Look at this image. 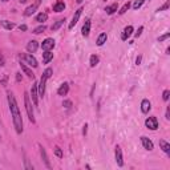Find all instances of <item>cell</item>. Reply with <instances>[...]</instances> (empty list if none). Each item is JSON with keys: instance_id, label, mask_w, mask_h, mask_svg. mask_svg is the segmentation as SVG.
<instances>
[{"instance_id": "6da1fadb", "label": "cell", "mask_w": 170, "mask_h": 170, "mask_svg": "<svg viewBox=\"0 0 170 170\" xmlns=\"http://www.w3.org/2000/svg\"><path fill=\"white\" fill-rule=\"evenodd\" d=\"M7 101H8L9 111H11L15 130H16L17 134H21L23 133V117H21V113H20V109L17 106L16 98H15L12 92H7Z\"/></svg>"}, {"instance_id": "7a4b0ae2", "label": "cell", "mask_w": 170, "mask_h": 170, "mask_svg": "<svg viewBox=\"0 0 170 170\" xmlns=\"http://www.w3.org/2000/svg\"><path fill=\"white\" fill-rule=\"evenodd\" d=\"M52 73H53V69H52V68H47L45 71L43 72L41 78H40V81L37 83L39 97H44V94H45V84H47L48 80L52 77Z\"/></svg>"}, {"instance_id": "3957f363", "label": "cell", "mask_w": 170, "mask_h": 170, "mask_svg": "<svg viewBox=\"0 0 170 170\" xmlns=\"http://www.w3.org/2000/svg\"><path fill=\"white\" fill-rule=\"evenodd\" d=\"M24 105H26V111L28 114V120L31 121L32 124H35V114H33V109H32V102H31V98H29V94L27 92H24Z\"/></svg>"}, {"instance_id": "277c9868", "label": "cell", "mask_w": 170, "mask_h": 170, "mask_svg": "<svg viewBox=\"0 0 170 170\" xmlns=\"http://www.w3.org/2000/svg\"><path fill=\"white\" fill-rule=\"evenodd\" d=\"M19 57H20V60H23L26 64H28L29 67H32V68H37L39 67L37 60L35 59V56H32L31 53H20Z\"/></svg>"}, {"instance_id": "5b68a950", "label": "cell", "mask_w": 170, "mask_h": 170, "mask_svg": "<svg viewBox=\"0 0 170 170\" xmlns=\"http://www.w3.org/2000/svg\"><path fill=\"white\" fill-rule=\"evenodd\" d=\"M145 126L150 130H157L158 129V120L156 116H152V117H148L146 121H145Z\"/></svg>"}, {"instance_id": "8992f818", "label": "cell", "mask_w": 170, "mask_h": 170, "mask_svg": "<svg viewBox=\"0 0 170 170\" xmlns=\"http://www.w3.org/2000/svg\"><path fill=\"white\" fill-rule=\"evenodd\" d=\"M40 4H41V0H35L31 6H29L26 11H24V16H27V17L28 16H32V15L37 11V8H39Z\"/></svg>"}, {"instance_id": "52a82bcc", "label": "cell", "mask_w": 170, "mask_h": 170, "mask_svg": "<svg viewBox=\"0 0 170 170\" xmlns=\"http://www.w3.org/2000/svg\"><path fill=\"white\" fill-rule=\"evenodd\" d=\"M32 98V102L35 106H37L39 105V91H37V83H33L32 84V88H31V96Z\"/></svg>"}, {"instance_id": "ba28073f", "label": "cell", "mask_w": 170, "mask_h": 170, "mask_svg": "<svg viewBox=\"0 0 170 170\" xmlns=\"http://www.w3.org/2000/svg\"><path fill=\"white\" fill-rule=\"evenodd\" d=\"M39 150H40V156H41V159H43V162L45 163V166H47L48 169H52V165H51V162H49V158H48L47 150L44 149L43 145H39Z\"/></svg>"}, {"instance_id": "9c48e42d", "label": "cell", "mask_w": 170, "mask_h": 170, "mask_svg": "<svg viewBox=\"0 0 170 170\" xmlns=\"http://www.w3.org/2000/svg\"><path fill=\"white\" fill-rule=\"evenodd\" d=\"M114 158H116V162L120 168H122L124 166V158H122V150H121V148L117 146L114 148Z\"/></svg>"}, {"instance_id": "30bf717a", "label": "cell", "mask_w": 170, "mask_h": 170, "mask_svg": "<svg viewBox=\"0 0 170 170\" xmlns=\"http://www.w3.org/2000/svg\"><path fill=\"white\" fill-rule=\"evenodd\" d=\"M54 45H56V44H54V40L51 39V37H48V39H45L41 43V49H43L44 52H45V51H51V49L54 48Z\"/></svg>"}, {"instance_id": "8fae6325", "label": "cell", "mask_w": 170, "mask_h": 170, "mask_svg": "<svg viewBox=\"0 0 170 170\" xmlns=\"http://www.w3.org/2000/svg\"><path fill=\"white\" fill-rule=\"evenodd\" d=\"M83 11H84V8H78L76 12H74V15H73V17H72V21L69 23V26H68V28L69 29H72L74 26L77 24V21H78V19H80V16H81V13H83Z\"/></svg>"}, {"instance_id": "7c38bea8", "label": "cell", "mask_w": 170, "mask_h": 170, "mask_svg": "<svg viewBox=\"0 0 170 170\" xmlns=\"http://www.w3.org/2000/svg\"><path fill=\"white\" fill-rule=\"evenodd\" d=\"M133 31H134V29H133L132 26L125 27V28H124V31H122V33H121V40H122V41H126V40L133 35Z\"/></svg>"}, {"instance_id": "4fadbf2b", "label": "cell", "mask_w": 170, "mask_h": 170, "mask_svg": "<svg viewBox=\"0 0 170 170\" xmlns=\"http://www.w3.org/2000/svg\"><path fill=\"white\" fill-rule=\"evenodd\" d=\"M141 142H142L144 149H146V150H149V152H152V150H153L154 145H153V142H152V139H149L148 137L142 136V137H141Z\"/></svg>"}, {"instance_id": "5bb4252c", "label": "cell", "mask_w": 170, "mask_h": 170, "mask_svg": "<svg viewBox=\"0 0 170 170\" xmlns=\"http://www.w3.org/2000/svg\"><path fill=\"white\" fill-rule=\"evenodd\" d=\"M81 33L84 37H88L89 33H91V19H87L83 26V29H81Z\"/></svg>"}, {"instance_id": "9a60e30c", "label": "cell", "mask_w": 170, "mask_h": 170, "mask_svg": "<svg viewBox=\"0 0 170 170\" xmlns=\"http://www.w3.org/2000/svg\"><path fill=\"white\" fill-rule=\"evenodd\" d=\"M19 65H20V68H21V71L24 72V74H27L28 78H31V80L35 78V74H33V72H32V69H29V68L26 65V63H20Z\"/></svg>"}, {"instance_id": "2e32d148", "label": "cell", "mask_w": 170, "mask_h": 170, "mask_svg": "<svg viewBox=\"0 0 170 170\" xmlns=\"http://www.w3.org/2000/svg\"><path fill=\"white\" fill-rule=\"evenodd\" d=\"M152 109V104H150V101H149L148 98H144L142 101H141V112L144 113V114H146V113H149V111Z\"/></svg>"}, {"instance_id": "e0dca14e", "label": "cell", "mask_w": 170, "mask_h": 170, "mask_svg": "<svg viewBox=\"0 0 170 170\" xmlns=\"http://www.w3.org/2000/svg\"><path fill=\"white\" fill-rule=\"evenodd\" d=\"M39 49V43L36 41V40H31V41H28L27 44V51L29 53H35Z\"/></svg>"}, {"instance_id": "ac0fdd59", "label": "cell", "mask_w": 170, "mask_h": 170, "mask_svg": "<svg viewBox=\"0 0 170 170\" xmlns=\"http://www.w3.org/2000/svg\"><path fill=\"white\" fill-rule=\"evenodd\" d=\"M68 92H69L68 83H63L61 85H60V88L57 89V94H59V96H67Z\"/></svg>"}, {"instance_id": "d6986e66", "label": "cell", "mask_w": 170, "mask_h": 170, "mask_svg": "<svg viewBox=\"0 0 170 170\" xmlns=\"http://www.w3.org/2000/svg\"><path fill=\"white\" fill-rule=\"evenodd\" d=\"M159 148H161L168 156H170V144L169 142H166L165 139H159Z\"/></svg>"}, {"instance_id": "ffe728a7", "label": "cell", "mask_w": 170, "mask_h": 170, "mask_svg": "<svg viewBox=\"0 0 170 170\" xmlns=\"http://www.w3.org/2000/svg\"><path fill=\"white\" fill-rule=\"evenodd\" d=\"M106 40H108V35L105 33V32H102V33H100V35H98L96 44H97L98 47H101V45H104V44L106 43Z\"/></svg>"}, {"instance_id": "44dd1931", "label": "cell", "mask_w": 170, "mask_h": 170, "mask_svg": "<svg viewBox=\"0 0 170 170\" xmlns=\"http://www.w3.org/2000/svg\"><path fill=\"white\" fill-rule=\"evenodd\" d=\"M64 9H65V3H64L63 0H59V2L53 6V11L54 12H63Z\"/></svg>"}, {"instance_id": "7402d4cb", "label": "cell", "mask_w": 170, "mask_h": 170, "mask_svg": "<svg viewBox=\"0 0 170 170\" xmlns=\"http://www.w3.org/2000/svg\"><path fill=\"white\" fill-rule=\"evenodd\" d=\"M52 59H53V53L51 51H45L43 53V64H49Z\"/></svg>"}, {"instance_id": "603a6c76", "label": "cell", "mask_w": 170, "mask_h": 170, "mask_svg": "<svg viewBox=\"0 0 170 170\" xmlns=\"http://www.w3.org/2000/svg\"><path fill=\"white\" fill-rule=\"evenodd\" d=\"M117 9H118V4L113 3V4H111V6H108L106 8H105V12H106V15H113Z\"/></svg>"}, {"instance_id": "cb8c5ba5", "label": "cell", "mask_w": 170, "mask_h": 170, "mask_svg": "<svg viewBox=\"0 0 170 170\" xmlns=\"http://www.w3.org/2000/svg\"><path fill=\"white\" fill-rule=\"evenodd\" d=\"M2 26L7 29V31H12L15 28V23L12 21H8V20H2Z\"/></svg>"}, {"instance_id": "d4e9b609", "label": "cell", "mask_w": 170, "mask_h": 170, "mask_svg": "<svg viewBox=\"0 0 170 170\" xmlns=\"http://www.w3.org/2000/svg\"><path fill=\"white\" fill-rule=\"evenodd\" d=\"M47 19H48V15L45 12H40L36 16V21L40 23V24H43L44 21H47Z\"/></svg>"}, {"instance_id": "484cf974", "label": "cell", "mask_w": 170, "mask_h": 170, "mask_svg": "<svg viewBox=\"0 0 170 170\" xmlns=\"http://www.w3.org/2000/svg\"><path fill=\"white\" fill-rule=\"evenodd\" d=\"M98 61H100V59H98V56L97 54H92L91 56V60H89V64H91V67L92 68H94L98 64Z\"/></svg>"}, {"instance_id": "4316f807", "label": "cell", "mask_w": 170, "mask_h": 170, "mask_svg": "<svg viewBox=\"0 0 170 170\" xmlns=\"http://www.w3.org/2000/svg\"><path fill=\"white\" fill-rule=\"evenodd\" d=\"M64 21H65V19H60V20H57V21L54 23L53 26L51 27V29H52L53 32H54V31H57V29H59V28H60V27H61L63 24H64Z\"/></svg>"}, {"instance_id": "83f0119b", "label": "cell", "mask_w": 170, "mask_h": 170, "mask_svg": "<svg viewBox=\"0 0 170 170\" xmlns=\"http://www.w3.org/2000/svg\"><path fill=\"white\" fill-rule=\"evenodd\" d=\"M45 29H47V27L44 26V24H41V26H39L37 28H35V29H33V33H35V35H40V33L45 32Z\"/></svg>"}, {"instance_id": "f1b7e54d", "label": "cell", "mask_w": 170, "mask_h": 170, "mask_svg": "<svg viewBox=\"0 0 170 170\" xmlns=\"http://www.w3.org/2000/svg\"><path fill=\"white\" fill-rule=\"evenodd\" d=\"M169 7H170V0H166L163 6H161V7H159V8L157 9V12H161V11H168Z\"/></svg>"}, {"instance_id": "f546056e", "label": "cell", "mask_w": 170, "mask_h": 170, "mask_svg": "<svg viewBox=\"0 0 170 170\" xmlns=\"http://www.w3.org/2000/svg\"><path fill=\"white\" fill-rule=\"evenodd\" d=\"M129 8H130V3H129V2H128V3H125V4H124V6L121 7V9H120V11H118V13H120V15H124L125 12H126V11H128V9H129Z\"/></svg>"}, {"instance_id": "4dcf8cb0", "label": "cell", "mask_w": 170, "mask_h": 170, "mask_svg": "<svg viewBox=\"0 0 170 170\" xmlns=\"http://www.w3.org/2000/svg\"><path fill=\"white\" fill-rule=\"evenodd\" d=\"M144 3H145V0H136V2L133 3V8H134V9H138V8H141Z\"/></svg>"}, {"instance_id": "1f68e13d", "label": "cell", "mask_w": 170, "mask_h": 170, "mask_svg": "<svg viewBox=\"0 0 170 170\" xmlns=\"http://www.w3.org/2000/svg\"><path fill=\"white\" fill-rule=\"evenodd\" d=\"M54 154H56V156H57L59 158H63V157H64L63 150H61V149H60L59 146H56V148H54Z\"/></svg>"}, {"instance_id": "d6a6232c", "label": "cell", "mask_w": 170, "mask_h": 170, "mask_svg": "<svg viewBox=\"0 0 170 170\" xmlns=\"http://www.w3.org/2000/svg\"><path fill=\"white\" fill-rule=\"evenodd\" d=\"M24 168H26L27 170H33V166L31 163H29V161H28V158L26 157V159H24Z\"/></svg>"}, {"instance_id": "836d02e7", "label": "cell", "mask_w": 170, "mask_h": 170, "mask_svg": "<svg viewBox=\"0 0 170 170\" xmlns=\"http://www.w3.org/2000/svg\"><path fill=\"white\" fill-rule=\"evenodd\" d=\"M170 37V33L168 32V33H165V35H162V36H159L157 40H158V43H161V41H163V40H166V39H169Z\"/></svg>"}, {"instance_id": "e575fe53", "label": "cell", "mask_w": 170, "mask_h": 170, "mask_svg": "<svg viewBox=\"0 0 170 170\" xmlns=\"http://www.w3.org/2000/svg\"><path fill=\"white\" fill-rule=\"evenodd\" d=\"M169 96H170V91H163V93H162V98H163V101H168L169 100Z\"/></svg>"}, {"instance_id": "d590c367", "label": "cell", "mask_w": 170, "mask_h": 170, "mask_svg": "<svg viewBox=\"0 0 170 170\" xmlns=\"http://www.w3.org/2000/svg\"><path fill=\"white\" fill-rule=\"evenodd\" d=\"M63 106L67 108V109H71V108H72V101H69V100H65V101L63 102Z\"/></svg>"}, {"instance_id": "8d00e7d4", "label": "cell", "mask_w": 170, "mask_h": 170, "mask_svg": "<svg viewBox=\"0 0 170 170\" xmlns=\"http://www.w3.org/2000/svg\"><path fill=\"white\" fill-rule=\"evenodd\" d=\"M142 31H144V27L141 26V27H139V28L137 29V32L134 33V37H137V39H138V37H139V36H141V35H142Z\"/></svg>"}, {"instance_id": "74e56055", "label": "cell", "mask_w": 170, "mask_h": 170, "mask_svg": "<svg viewBox=\"0 0 170 170\" xmlns=\"http://www.w3.org/2000/svg\"><path fill=\"white\" fill-rule=\"evenodd\" d=\"M4 65H6V59H4V56L0 53V67H4Z\"/></svg>"}, {"instance_id": "f35d334b", "label": "cell", "mask_w": 170, "mask_h": 170, "mask_svg": "<svg viewBox=\"0 0 170 170\" xmlns=\"http://www.w3.org/2000/svg\"><path fill=\"white\" fill-rule=\"evenodd\" d=\"M7 81H8V76H7V74H4L3 78H2V84H3V87H6V85H7Z\"/></svg>"}, {"instance_id": "ab89813d", "label": "cell", "mask_w": 170, "mask_h": 170, "mask_svg": "<svg viewBox=\"0 0 170 170\" xmlns=\"http://www.w3.org/2000/svg\"><path fill=\"white\" fill-rule=\"evenodd\" d=\"M87 133H88V124H85L83 126V136H87Z\"/></svg>"}, {"instance_id": "60d3db41", "label": "cell", "mask_w": 170, "mask_h": 170, "mask_svg": "<svg viewBox=\"0 0 170 170\" xmlns=\"http://www.w3.org/2000/svg\"><path fill=\"white\" fill-rule=\"evenodd\" d=\"M165 118L166 120H170V106L166 108V113H165Z\"/></svg>"}, {"instance_id": "b9f144b4", "label": "cell", "mask_w": 170, "mask_h": 170, "mask_svg": "<svg viewBox=\"0 0 170 170\" xmlns=\"http://www.w3.org/2000/svg\"><path fill=\"white\" fill-rule=\"evenodd\" d=\"M141 61H142V56L139 54V56H137V59H136V65H139V64H141Z\"/></svg>"}, {"instance_id": "7bdbcfd3", "label": "cell", "mask_w": 170, "mask_h": 170, "mask_svg": "<svg viewBox=\"0 0 170 170\" xmlns=\"http://www.w3.org/2000/svg\"><path fill=\"white\" fill-rule=\"evenodd\" d=\"M21 78H23V77H21V73L17 72V73H16V81L20 83V81H21Z\"/></svg>"}, {"instance_id": "ee69618b", "label": "cell", "mask_w": 170, "mask_h": 170, "mask_svg": "<svg viewBox=\"0 0 170 170\" xmlns=\"http://www.w3.org/2000/svg\"><path fill=\"white\" fill-rule=\"evenodd\" d=\"M19 29H20V31H27V29H28V27L26 26V24H21V26L19 27Z\"/></svg>"}, {"instance_id": "f6af8a7d", "label": "cell", "mask_w": 170, "mask_h": 170, "mask_svg": "<svg viewBox=\"0 0 170 170\" xmlns=\"http://www.w3.org/2000/svg\"><path fill=\"white\" fill-rule=\"evenodd\" d=\"M28 2V0H20V3H21V4H26Z\"/></svg>"}, {"instance_id": "bcb514c9", "label": "cell", "mask_w": 170, "mask_h": 170, "mask_svg": "<svg viewBox=\"0 0 170 170\" xmlns=\"http://www.w3.org/2000/svg\"><path fill=\"white\" fill-rule=\"evenodd\" d=\"M76 2H77L78 4H81V3H83V0H76Z\"/></svg>"}, {"instance_id": "7dc6e473", "label": "cell", "mask_w": 170, "mask_h": 170, "mask_svg": "<svg viewBox=\"0 0 170 170\" xmlns=\"http://www.w3.org/2000/svg\"><path fill=\"white\" fill-rule=\"evenodd\" d=\"M3 2H4V3H6V2H8V0H3Z\"/></svg>"}, {"instance_id": "c3c4849f", "label": "cell", "mask_w": 170, "mask_h": 170, "mask_svg": "<svg viewBox=\"0 0 170 170\" xmlns=\"http://www.w3.org/2000/svg\"><path fill=\"white\" fill-rule=\"evenodd\" d=\"M105 2H108V0H105Z\"/></svg>"}]
</instances>
